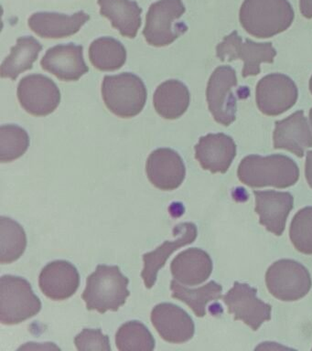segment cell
<instances>
[{
    "instance_id": "21",
    "label": "cell",
    "mask_w": 312,
    "mask_h": 351,
    "mask_svg": "<svg viewBox=\"0 0 312 351\" xmlns=\"http://www.w3.org/2000/svg\"><path fill=\"white\" fill-rule=\"evenodd\" d=\"M90 19L88 14L78 11L73 15L56 12H37L29 19V29L43 38H62L76 34Z\"/></svg>"
},
{
    "instance_id": "28",
    "label": "cell",
    "mask_w": 312,
    "mask_h": 351,
    "mask_svg": "<svg viewBox=\"0 0 312 351\" xmlns=\"http://www.w3.org/2000/svg\"><path fill=\"white\" fill-rule=\"evenodd\" d=\"M27 235L23 227L9 217H0V263L9 265L25 252Z\"/></svg>"
},
{
    "instance_id": "34",
    "label": "cell",
    "mask_w": 312,
    "mask_h": 351,
    "mask_svg": "<svg viewBox=\"0 0 312 351\" xmlns=\"http://www.w3.org/2000/svg\"><path fill=\"white\" fill-rule=\"evenodd\" d=\"M300 12L306 19H312V0H300Z\"/></svg>"
},
{
    "instance_id": "13",
    "label": "cell",
    "mask_w": 312,
    "mask_h": 351,
    "mask_svg": "<svg viewBox=\"0 0 312 351\" xmlns=\"http://www.w3.org/2000/svg\"><path fill=\"white\" fill-rule=\"evenodd\" d=\"M147 178L155 188L171 191L185 180L186 167L182 156L171 148H158L150 154L146 164Z\"/></svg>"
},
{
    "instance_id": "31",
    "label": "cell",
    "mask_w": 312,
    "mask_h": 351,
    "mask_svg": "<svg viewBox=\"0 0 312 351\" xmlns=\"http://www.w3.org/2000/svg\"><path fill=\"white\" fill-rule=\"evenodd\" d=\"M289 237L298 252L312 254V207L298 211L290 224Z\"/></svg>"
},
{
    "instance_id": "6",
    "label": "cell",
    "mask_w": 312,
    "mask_h": 351,
    "mask_svg": "<svg viewBox=\"0 0 312 351\" xmlns=\"http://www.w3.org/2000/svg\"><path fill=\"white\" fill-rule=\"evenodd\" d=\"M186 8L182 0H158L147 11L143 29L145 40L149 45H171L180 36L187 32L188 27L179 22Z\"/></svg>"
},
{
    "instance_id": "5",
    "label": "cell",
    "mask_w": 312,
    "mask_h": 351,
    "mask_svg": "<svg viewBox=\"0 0 312 351\" xmlns=\"http://www.w3.org/2000/svg\"><path fill=\"white\" fill-rule=\"evenodd\" d=\"M40 309L42 302L26 279L12 274L0 278V321L3 325H18L39 314Z\"/></svg>"
},
{
    "instance_id": "9",
    "label": "cell",
    "mask_w": 312,
    "mask_h": 351,
    "mask_svg": "<svg viewBox=\"0 0 312 351\" xmlns=\"http://www.w3.org/2000/svg\"><path fill=\"white\" fill-rule=\"evenodd\" d=\"M237 82V73L228 65L216 68L208 82V107L213 119L224 126L231 125L237 119V104L234 88Z\"/></svg>"
},
{
    "instance_id": "11",
    "label": "cell",
    "mask_w": 312,
    "mask_h": 351,
    "mask_svg": "<svg viewBox=\"0 0 312 351\" xmlns=\"http://www.w3.org/2000/svg\"><path fill=\"white\" fill-rule=\"evenodd\" d=\"M297 85L289 76L272 73L263 77L256 85L257 107L268 117L284 114L297 103Z\"/></svg>"
},
{
    "instance_id": "12",
    "label": "cell",
    "mask_w": 312,
    "mask_h": 351,
    "mask_svg": "<svg viewBox=\"0 0 312 351\" xmlns=\"http://www.w3.org/2000/svg\"><path fill=\"white\" fill-rule=\"evenodd\" d=\"M256 293V288L235 282L234 287L223 296L229 314L234 315L235 320L243 321L254 331L271 319L272 311V306L257 298Z\"/></svg>"
},
{
    "instance_id": "16",
    "label": "cell",
    "mask_w": 312,
    "mask_h": 351,
    "mask_svg": "<svg viewBox=\"0 0 312 351\" xmlns=\"http://www.w3.org/2000/svg\"><path fill=\"white\" fill-rule=\"evenodd\" d=\"M40 65L43 70L64 82L78 81L89 71L84 59V47L75 43L60 44L49 49Z\"/></svg>"
},
{
    "instance_id": "2",
    "label": "cell",
    "mask_w": 312,
    "mask_h": 351,
    "mask_svg": "<svg viewBox=\"0 0 312 351\" xmlns=\"http://www.w3.org/2000/svg\"><path fill=\"white\" fill-rule=\"evenodd\" d=\"M130 279L121 273L117 265H100L86 279V287L82 298L86 302L89 311L105 314L117 312L124 306L130 295L128 289Z\"/></svg>"
},
{
    "instance_id": "33",
    "label": "cell",
    "mask_w": 312,
    "mask_h": 351,
    "mask_svg": "<svg viewBox=\"0 0 312 351\" xmlns=\"http://www.w3.org/2000/svg\"><path fill=\"white\" fill-rule=\"evenodd\" d=\"M305 175L309 186L312 189V151L307 153L305 164Z\"/></svg>"
},
{
    "instance_id": "36",
    "label": "cell",
    "mask_w": 312,
    "mask_h": 351,
    "mask_svg": "<svg viewBox=\"0 0 312 351\" xmlns=\"http://www.w3.org/2000/svg\"><path fill=\"white\" fill-rule=\"evenodd\" d=\"M309 120H311V126H312V108L311 109V111H309Z\"/></svg>"
},
{
    "instance_id": "20",
    "label": "cell",
    "mask_w": 312,
    "mask_h": 351,
    "mask_svg": "<svg viewBox=\"0 0 312 351\" xmlns=\"http://www.w3.org/2000/svg\"><path fill=\"white\" fill-rule=\"evenodd\" d=\"M274 148L289 151L302 158L307 148L312 147V133L302 110L276 121L273 134Z\"/></svg>"
},
{
    "instance_id": "8",
    "label": "cell",
    "mask_w": 312,
    "mask_h": 351,
    "mask_svg": "<svg viewBox=\"0 0 312 351\" xmlns=\"http://www.w3.org/2000/svg\"><path fill=\"white\" fill-rule=\"evenodd\" d=\"M216 55L221 62L242 60V76L248 78L249 76L259 75L261 71V63H273L276 51L271 43H254L249 38L243 43L242 38L235 30L218 44Z\"/></svg>"
},
{
    "instance_id": "30",
    "label": "cell",
    "mask_w": 312,
    "mask_h": 351,
    "mask_svg": "<svg viewBox=\"0 0 312 351\" xmlns=\"http://www.w3.org/2000/svg\"><path fill=\"white\" fill-rule=\"evenodd\" d=\"M29 147V136L25 129L16 125L0 128V161L10 163L23 156Z\"/></svg>"
},
{
    "instance_id": "25",
    "label": "cell",
    "mask_w": 312,
    "mask_h": 351,
    "mask_svg": "<svg viewBox=\"0 0 312 351\" xmlns=\"http://www.w3.org/2000/svg\"><path fill=\"white\" fill-rule=\"evenodd\" d=\"M43 45L32 36L19 38L9 56L2 62L0 75L15 81L21 73L31 70L42 51Z\"/></svg>"
},
{
    "instance_id": "1",
    "label": "cell",
    "mask_w": 312,
    "mask_h": 351,
    "mask_svg": "<svg viewBox=\"0 0 312 351\" xmlns=\"http://www.w3.org/2000/svg\"><path fill=\"white\" fill-rule=\"evenodd\" d=\"M237 175L241 182L250 188L271 186L287 189L298 182L300 169L295 161L287 156L251 155L241 161Z\"/></svg>"
},
{
    "instance_id": "24",
    "label": "cell",
    "mask_w": 312,
    "mask_h": 351,
    "mask_svg": "<svg viewBox=\"0 0 312 351\" xmlns=\"http://www.w3.org/2000/svg\"><path fill=\"white\" fill-rule=\"evenodd\" d=\"M101 16L110 21L123 37L136 38L141 26L142 8L133 0H98Z\"/></svg>"
},
{
    "instance_id": "35",
    "label": "cell",
    "mask_w": 312,
    "mask_h": 351,
    "mask_svg": "<svg viewBox=\"0 0 312 351\" xmlns=\"http://www.w3.org/2000/svg\"><path fill=\"white\" fill-rule=\"evenodd\" d=\"M309 90H311V93H312V76L311 80H309Z\"/></svg>"
},
{
    "instance_id": "23",
    "label": "cell",
    "mask_w": 312,
    "mask_h": 351,
    "mask_svg": "<svg viewBox=\"0 0 312 351\" xmlns=\"http://www.w3.org/2000/svg\"><path fill=\"white\" fill-rule=\"evenodd\" d=\"M190 90L179 80H168L158 85L153 95L156 112L164 119L182 117L190 106Z\"/></svg>"
},
{
    "instance_id": "7",
    "label": "cell",
    "mask_w": 312,
    "mask_h": 351,
    "mask_svg": "<svg viewBox=\"0 0 312 351\" xmlns=\"http://www.w3.org/2000/svg\"><path fill=\"white\" fill-rule=\"evenodd\" d=\"M265 284L271 295L281 301L300 300L311 288L308 269L294 260L276 261L265 274Z\"/></svg>"
},
{
    "instance_id": "10",
    "label": "cell",
    "mask_w": 312,
    "mask_h": 351,
    "mask_svg": "<svg viewBox=\"0 0 312 351\" xmlns=\"http://www.w3.org/2000/svg\"><path fill=\"white\" fill-rule=\"evenodd\" d=\"M17 93L21 107L34 117L51 114L61 101V92L56 82L42 74L21 79Z\"/></svg>"
},
{
    "instance_id": "18",
    "label": "cell",
    "mask_w": 312,
    "mask_h": 351,
    "mask_svg": "<svg viewBox=\"0 0 312 351\" xmlns=\"http://www.w3.org/2000/svg\"><path fill=\"white\" fill-rule=\"evenodd\" d=\"M195 158L204 170L213 173L227 172L237 156V145L227 134H209L202 136L194 147Z\"/></svg>"
},
{
    "instance_id": "4",
    "label": "cell",
    "mask_w": 312,
    "mask_h": 351,
    "mask_svg": "<svg viewBox=\"0 0 312 351\" xmlns=\"http://www.w3.org/2000/svg\"><path fill=\"white\" fill-rule=\"evenodd\" d=\"M101 92L109 111L121 118L141 114L147 97L144 82L131 73L105 76Z\"/></svg>"
},
{
    "instance_id": "14",
    "label": "cell",
    "mask_w": 312,
    "mask_h": 351,
    "mask_svg": "<svg viewBox=\"0 0 312 351\" xmlns=\"http://www.w3.org/2000/svg\"><path fill=\"white\" fill-rule=\"evenodd\" d=\"M152 325L161 339L173 344H182L193 339L195 326L185 310L171 303H161L152 309Z\"/></svg>"
},
{
    "instance_id": "3",
    "label": "cell",
    "mask_w": 312,
    "mask_h": 351,
    "mask_svg": "<svg viewBox=\"0 0 312 351\" xmlns=\"http://www.w3.org/2000/svg\"><path fill=\"white\" fill-rule=\"evenodd\" d=\"M294 10L287 0H245L239 19L243 29L259 38L274 37L291 26Z\"/></svg>"
},
{
    "instance_id": "17",
    "label": "cell",
    "mask_w": 312,
    "mask_h": 351,
    "mask_svg": "<svg viewBox=\"0 0 312 351\" xmlns=\"http://www.w3.org/2000/svg\"><path fill=\"white\" fill-rule=\"evenodd\" d=\"M39 285L42 292L51 300H67L77 291L80 274L77 268L68 261H53L40 271Z\"/></svg>"
},
{
    "instance_id": "32",
    "label": "cell",
    "mask_w": 312,
    "mask_h": 351,
    "mask_svg": "<svg viewBox=\"0 0 312 351\" xmlns=\"http://www.w3.org/2000/svg\"><path fill=\"white\" fill-rule=\"evenodd\" d=\"M75 344L78 350H111L109 337L101 328H84L75 337Z\"/></svg>"
},
{
    "instance_id": "19",
    "label": "cell",
    "mask_w": 312,
    "mask_h": 351,
    "mask_svg": "<svg viewBox=\"0 0 312 351\" xmlns=\"http://www.w3.org/2000/svg\"><path fill=\"white\" fill-rule=\"evenodd\" d=\"M256 213L260 224L276 236L284 232L287 216L294 207V197L289 192L254 191Z\"/></svg>"
},
{
    "instance_id": "22",
    "label": "cell",
    "mask_w": 312,
    "mask_h": 351,
    "mask_svg": "<svg viewBox=\"0 0 312 351\" xmlns=\"http://www.w3.org/2000/svg\"><path fill=\"white\" fill-rule=\"evenodd\" d=\"M172 276L180 284L198 285L209 278L213 271V261L204 250L191 248L180 252L172 260Z\"/></svg>"
},
{
    "instance_id": "27",
    "label": "cell",
    "mask_w": 312,
    "mask_h": 351,
    "mask_svg": "<svg viewBox=\"0 0 312 351\" xmlns=\"http://www.w3.org/2000/svg\"><path fill=\"white\" fill-rule=\"evenodd\" d=\"M89 59L97 70H119L127 62V49L119 40L112 37H102L93 41L89 47Z\"/></svg>"
},
{
    "instance_id": "29",
    "label": "cell",
    "mask_w": 312,
    "mask_h": 351,
    "mask_svg": "<svg viewBox=\"0 0 312 351\" xmlns=\"http://www.w3.org/2000/svg\"><path fill=\"white\" fill-rule=\"evenodd\" d=\"M155 344L152 332L138 320L123 324L116 334V345L120 351H152Z\"/></svg>"
},
{
    "instance_id": "26",
    "label": "cell",
    "mask_w": 312,
    "mask_h": 351,
    "mask_svg": "<svg viewBox=\"0 0 312 351\" xmlns=\"http://www.w3.org/2000/svg\"><path fill=\"white\" fill-rule=\"evenodd\" d=\"M171 290L172 298L187 304L198 317H204L206 315L208 304L223 298V287L215 281H211L196 289H190L182 287L177 280L173 279L171 282Z\"/></svg>"
},
{
    "instance_id": "15",
    "label": "cell",
    "mask_w": 312,
    "mask_h": 351,
    "mask_svg": "<svg viewBox=\"0 0 312 351\" xmlns=\"http://www.w3.org/2000/svg\"><path fill=\"white\" fill-rule=\"evenodd\" d=\"M174 240L165 241L154 251L143 254L144 267L141 271L145 287L152 289L157 281L158 271L166 265L167 260L175 251L193 243L197 238V227L193 222H183L173 229Z\"/></svg>"
}]
</instances>
